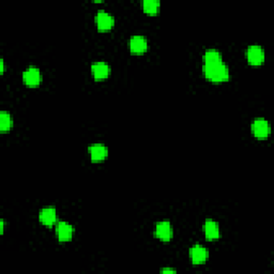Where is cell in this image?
Returning a JSON list of instances; mask_svg holds the SVG:
<instances>
[{"mask_svg":"<svg viewBox=\"0 0 274 274\" xmlns=\"http://www.w3.org/2000/svg\"><path fill=\"white\" fill-rule=\"evenodd\" d=\"M203 74L212 83H224L229 80L230 77L229 68L223 61L215 65H204Z\"/></svg>","mask_w":274,"mask_h":274,"instance_id":"obj_1","label":"cell"},{"mask_svg":"<svg viewBox=\"0 0 274 274\" xmlns=\"http://www.w3.org/2000/svg\"><path fill=\"white\" fill-rule=\"evenodd\" d=\"M251 130L253 135L259 140L267 139L271 134V127L269 122L264 118H257L253 121L251 125Z\"/></svg>","mask_w":274,"mask_h":274,"instance_id":"obj_2","label":"cell"},{"mask_svg":"<svg viewBox=\"0 0 274 274\" xmlns=\"http://www.w3.org/2000/svg\"><path fill=\"white\" fill-rule=\"evenodd\" d=\"M245 57L251 66H262L265 63V50L260 45H251L245 52Z\"/></svg>","mask_w":274,"mask_h":274,"instance_id":"obj_3","label":"cell"},{"mask_svg":"<svg viewBox=\"0 0 274 274\" xmlns=\"http://www.w3.org/2000/svg\"><path fill=\"white\" fill-rule=\"evenodd\" d=\"M209 251L207 248L201 245L195 244L190 249V257L193 265H203L209 259Z\"/></svg>","mask_w":274,"mask_h":274,"instance_id":"obj_4","label":"cell"},{"mask_svg":"<svg viewBox=\"0 0 274 274\" xmlns=\"http://www.w3.org/2000/svg\"><path fill=\"white\" fill-rule=\"evenodd\" d=\"M154 234L157 239H160L161 241L168 242L173 239L174 236V229L171 226L170 222L168 221H162L156 223L154 228Z\"/></svg>","mask_w":274,"mask_h":274,"instance_id":"obj_5","label":"cell"},{"mask_svg":"<svg viewBox=\"0 0 274 274\" xmlns=\"http://www.w3.org/2000/svg\"><path fill=\"white\" fill-rule=\"evenodd\" d=\"M95 24L100 31H108L114 28L115 17L106 11L100 10L95 15Z\"/></svg>","mask_w":274,"mask_h":274,"instance_id":"obj_6","label":"cell"},{"mask_svg":"<svg viewBox=\"0 0 274 274\" xmlns=\"http://www.w3.org/2000/svg\"><path fill=\"white\" fill-rule=\"evenodd\" d=\"M41 80H42V75L37 67L30 66L23 73V81L26 86L37 87L40 85Z\"/></svg>","mask_w":274,"mask_h":274,"instance_id":"obj_7","label":"cell"},{"mask_svg":"<svg viewBox=\"0 0 274 274\" xmlns=\"http://www.w3.org/2000/svg\"><path fill=\"white\" fill-rule=\"evenodd\" d=\"M129 47L132 54L141 55L146 53L148 50V41L143 36L136 34V36H132L131 39H130Z\"/></svg>","mask_w":274,"mask_h":274,"instance_id":"obj_8","label":"cell"},{"mask_svg":"<svg viewBox=\"0 0 274 274\" xmlns=\"http://www.w3.org/2000/svg\"><path fill=\"white\" fill-rule=\"evenodd\" d=\"M56 235L60 242L71 241L74 235V227L67 222H58L56 225Z\"/></svg>","mask_w":274,"mask_h":274,"instance_id":"obj_9","label":"cell"},{"mask_svg":"<svg viewBox=\"0 0 274 274\" xmlns=\"http://www.w3.org/2000/svg\"><path fill=\"white\" fill-rule=\"evenodd\" d=\"M88 152L93 163L102 162L108 156V148L103 143H93L88 147Z\"/></svg>","mask_w":274,"mask_h":274,"instance_id":"obj_10","label":"cell"},{"mask_svg":"<svg viewBox=\"0 0 274 274\" xmlns=\"http://www.w3.org/2000/svg\"><path fill=\"white\" fill-rule=\"evenodd\" d=\"M203 231L205 237L210 241H214L221 237L220 226L214 220H207L203 225Z\"/></svg>","mask_w":274,"mask_h":274,"instance_id":"obj_11","label":"cell"},{"mask_svg":"<svg viewBox=\"0 0 274 274\" xmlns=\"http://www.w3.org/2000/svg\"><path fill=\"white\" fill-rule=\"evenodd\" d=\"M109 73H111V68L104 61H98V63H94L91 66V74L94 79H106Z\"/></svg>","mask_w":274,"mask_h":274,"instance_id":"obj_12","label":"cell"},{"mask_svg":"<svg viewBox=\"0 0 274 274\" xmlns=\"http://www.w3.org/2000/svg\"><path fill=\"white\" fill-rule=\"evenodd\" d=\"M39 221L45 226H51L55 225L57 222V211L55 208H44L40 211L39 213Z\"/></svg>","mask_w":274,"mask_h":274,"instance_id":"obj_13","label":"cell"},{"mask_svg":"<svg viewBox=\"0 0 274 274\" xmlns=\"http://www.w3.org/2000/svg\"><path fill=\"white\" fill-rule=\"evenodd\" d=\"M204 65H215L218 63H222L223 58L221 53L216 50H208L206 51L203 56Z\"/></svg>","mask_w":274,"mask_h":274,"instance_id":"obj_14","label":"cell"},{"mask_svg":"<svg viewBox=\"0 0 274 274\" xmlns=\"http://www.w3.org/2000/svg\"><path fill=\"white\" fill-rule=\"evenodd\" d=\"M13 127V119L9 112H1L0 113V131L8 132Z\"/></svg>","mask_w":274,"mask_h":274,"instance_id":"obj_15","label":"cell"},{"mask_svg":"<svg viewBox=\"0 0 274 274\" xmlns=\"http://www.w3.org/2000/svg\"><path fill=\"white\" fill-rule=\"evenodd\" d=\"M161 2L157 0H146L142 2L143 12L147 13L149 15H155L160 11Z\"/></svg>","mask_w":274,"mask_h":274,"instance_id":"obj_16","label":"cell"},{"mask_svg":"<svg viewBox=\"0 0 274 274\" xmlns=\"http://www.w3.org/2000/svg\"><path fill=\"white\" fill-rule=\"evenodd\" d=\"M161 273H176V270L170 268H164L161 270Z\"/></svg>","mask_w":274,"mask_h":274,"instance_id":"obj_17","label":"cell"},{"mask_svg":"<svg viewBox=\"0 0 274 274\" xmlns=\"http://www.w3.org/2000/svg\"><path fill=\"white\" fill-rule=\"evenodd\" d=\"M4 72V60L0 59V73L3 74Z\"/></svg>","mask_w":274,"mask_h":274,"instance_id":"obj_18","label":"cell"},{"mask_svg":"<svg viewBox=\"0 0 274 274\" xmlns=\"http://www.w3.org/2000/svg\"><path fill=\"white\" fill-rule=\"evenodd\" d=\"M3 232H4V221L1 220L0 221V234L2 235Z\"/></svg>","mask_w":274,"mask_h":274,"instance_id":"obj_19","label":"cell"}]
</instances>
